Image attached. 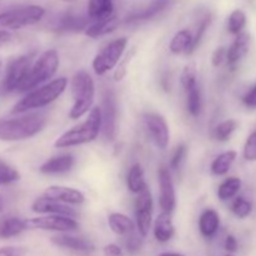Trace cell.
Segmentation results:
<instances>
[{"instance_id":"1","label":"cell","mask_w":256,"mask_h":256,"mask_svg":"<svg viewBox=\"0 0 256 256\" xmlns=\"http://www.w3.org/2000/svg\"><path fill=\"white\" fill-rule=\"evenodd\" d=\"M102 129V118L100 106H94L86 119L72 129L62 132L54 142L56 149L80 146L95 142Z\"/></svg>"},{"instance_id":"2","label":"cell","mask_w":256,"mask_h":256,"mask_svg":"<svg viewBox=\"0 0 256 256\" xmlns=\"http://www.w3.org/2000/svg\"><path fill=\"white\" fill-rule=\"evenodd\" d=\"M48 124L45 112H30L19 118L0 120L2 142H22L30 139L44 130Z\"/></svg>"},{"instance_id":"3","label":"cell","mask_w":256,"mask_h":256,"mask_svg":"<svg viewBox=\"0 0 256 256\" xmlns=\"http://www.w3.org/2000/svg\"><path fill=\"white\" fill-rule=\"evenodd\" d=\"M68 84H69V82L65 76L52 79V82L26 92V95L14 105L12 112V114H24L30 110L42 109V108L48 106L64 94Z\"/></svg>"},{"instance_id":"4","label":"cell","mask_w":256,"mask_h":256,"mask_svg":"<svg viewBox=\"0 0 256 256\" xmlns=\"http://www.w3.org/2000/svg\"><path fill=\"white\" fill-rule=\"evenodd\" d=\"M72 106L69 112L72 120H79L92 110L95 100V82L86 70H79L72 76Z\"/></svg>"},{"instance_id":"5","label":"cell","mask_w":256,"mask_h":256,"mask_svg":"<svg viewBox=\"0 0 256 256\" xmlns=\"http://www.w3.org/2000/svg\"><path fill=\"white\" fill-rule=\"evenodd\" d=\"M60 65L59 54L55 49H49L42 52L32 65L29 74L20 85L18 92H29L46 82H52L58 72Z\"/></svg>"},{"instance_id":"6","label":"cell","mask_w":256,"mask_h":256,"mask_svg":"<svg viewBox=\"0 0 256 256\" xmlns=\"http://www.w3.org/2000/svg\"><path fill=\"white\" fill-rule=\"evenodd\" d=\"M45 9L39 5H28V6L16 8L0 14V29L16 30L22 28L30 26L44 18Z\"/></svg>"},{"instance_id":"7","label":"cell","mask_w":256,"mask_h":256,"mask_svg":"<svg viewBox=\"0 0 256 256\" xmlns=\"http://www.w3.org/2000/svg\"><path fill=\"white\" fill-rule=\"evenodd\" d=\"M128 46V38L122 36L108 42L94 56L92 62V70L96 75L102 76L112 72L118 64H120Z\"/></svg>"},{"instance_id":"8","label":"cell","mask_w":256,"mask_h":256,"mask_svg":"<svg viewBox=\"0 0 256 256\" xmlns=\"http://www.w3.org/2000/svg\"><path fill=\"white\" fill-rule=\"evenodd\" d=\"M29 229H39L45 232H55L59 234L76 232L79 229V222L75 218L65 215H42L26 220Z\"/></svg>"},{"instance_id":"9","label":"cell","mask_w":256,"mask_h":256,"mask_svg":"<svg viewBox=\"0 0 256 256\" xmlns=\"http://www.w3.org/2000/svg\"><path fill=\"white\" fill-rule=\"evenodd\" d=\"M34 62V54H25L15 58L8 64L4 78V89L6 92H14L19 89L20 85L29 74Z\"/></svg>"},{"instance_id":"10","label":"cell","mask_w":256,"mask_h":256,"mask_svg":"<svg viewBox=\"0 0 256 256\" xmlns=\"http://www.w3.org/2000/svg\"><path fill=\"white\" fill-rule=\"evenodd\" d=\"M154 200H152L150 188L146 186L135 200V225L136 230L142 238H146L152 229Z\"/></svg>"},{"instance_id":"11","label":"cell","mask_w":256,"mask_h":256,"mask_svg":"<svg viewBox=\"0 0 256 256\" xmlns=\"http://www.w3.org/2000/svg\"><path fill=\"white\" fill-rule=\"evenodd\" d=\"M145 129L155 146L160 150H165L170 142V130L166 120L158 112H146L142 116Z\"/></svg>"},{"instance_id":"12","label":"cell","mask_w":256,"mask_h":256,"mask_svg":"<svg viewBox=\"0 0 256 256\" xmlns=\"http://www.w3.org/2000/svg\"><path fill=\"white\" fill-rule=\"evenodd\" d=\"M102 132L106 140H114L116 135L118 122V104L116 96L112 90L106 89L102 96Z\"/></svg>"},{"instance_id":"13","label":"cell","mask_w":256,"mask_h":256,"mask_svg":"<svg viewBox=\"0 0 256 256\" xmlns=\"http://www.w3.org/2000/svg\"><path fill=\"white\" fill-rule=\"evenodd\" d=\"M158 178H159L160 190L159 205L162 212L172 214L176 206V192H175V185L169 166L162 165L158 172Z\"/></svg>"},{"instance_id":"14","label":"cell","mask_w":256,"mask_h":256,"mask_svg":"<svg viewBox=\"0 0 256 256\" xmlns=\"http://www.w3.org/2000/svg\"><path fill=\"white\" fill-rule=\"evenodd\" d=\"M42 196L59 202L65 205H82L85 202V195L79 189L64 185H52L46 188Z\"/></svg>"},{"instance_id":"15","label":"cell","mask_w":256,"mask_h":256,"mask_svg":"<svg viewBox=\"0 0 256 256\" xmlns=\"http://www.w3.org/2000/svg\"><path fill=\"white\" fill-rule=\"evenodd\" d=\"M32 210L42 215H65V216L76 218L78 212L69 205L62 204L59 202L40 196L32 204Z\"/></svg>"},{"instance_id":"16","label":"cell","mask_w":256,"mask_h":256,"mask_svg":"<svg viewBox=\"0 0 256 256\" xmlns=\"http://www.w3.org/2000/svg\"><path fill=\"white\" fill-rule=\"evenodd\" d=\"M52 242L58 248L76 252H84V254H90L95 250V245L90 240L85 239V238L74 236V235H70L69 232L55 235L52 238Z\"/></svg>"},{"instance_id":"17","label":"cell","mask_w":256,"mask_h":256,"mask_svg":"<svg viewBox=\"0 0 256 256\" xmlns=\"http://www.w3.org/2000/svg\"><path fill=\"white\" fill-rule=\"evenodd\" d=\"M75 165L72 154H60L50 158L39 166V172L45 175H62L72 172Z\"/></svg>"},{"instance_id":"18","label":"cell","mask_w":256,"mask_h":256,"mask_svg":"<svg viewBox=\"0 0 256 256\" xmlns=\"http://www.w3.org/2000/svg\"><path fill=\"white\" fill-rule=\"evenodd\" d=\"M250 46V35L248 32H242L235 38L232 44L230 45L226 52V62L229 68L232 70L236 68V65L246 56L249 52Z\"/></svg>"},{"instance_id":"19","label":"cell","mask_w":256,"mask_h":256,"mask_svg":"<svg viewBox=\"0 0 256 256\" xmlns=\"http://www.w3.org/2000/svg\"><path fill=\"white\" fill-rule=\"evenodd\" d=\"M152 232L156 242H170L175 235V226L172 222V214L162 212L156 218H155L154 225H152Z\"/></svg>"},{"instance_id":"20","label":"cell","mask_w":256,"mask_h":256,"mask_svg":"<svg viewBox=\"0 0 256 256\" xmlns=\"http://www.w3.org/2000/svg\"><path fill=\"white\" fill-rule=\"evenodd\" d=\"M199 232L205 239H212L220 229V215L214 209H205L198 222Z\"/></svg>"},{"instance_id":"21","label":"cell","mask_w":256,"mask_h":256,"mask_svg":"<svg viewBox=\"0 0 256 256\" xmlns=\"http://www.w3.org/2000/svg\"><path fill=\"white\" fill-rule=\"evenodd\" d=\"M108 224L112 232L118 236H128L136 232V225L128 215L122 212H112L108 216Z\"/></svg>"},{"instance_id":"22","label":"cell","mask_w":256,"mask_h":256,"mask_svg":"<svg viewBox=\"0 0 256 256\" xmlns=\"http://www.w3.org/2000/svg\"><path fill=\"white\" fill-rule=\"evenodd\" d=\"M88 19L72 12L62 15L55 24L54 30L56 32H80L88 29Z\"/></svg>"},{"instance_id":"23","label":"cell","mask_w":256,"mask_h":256,"mask_svg":"<svg viewBox=\"0 0 256 256\" xmlns=\"http://www.w3.org/2000/svg\"><path fill=\"white\" fill-rule=\"evenodd\" d=\"M118 26H119V19H118L116 15L112 14V16L106 18V19L98 20V22H94L92 24H90L89 26H88V29L85 30V34L89 38L96 39V38L110 34V32H114Z\"/></svg>"},{"instance_id":"24","label":"cell","mask_w":256,"mask_h":256,"mask_svg":"<svg viewBox=\"0 0 256 256\" xmlns=\"http://www.w3.org/2000/svg\"><path fill=\"white\" fill-rule=\"evenodd\" d=\"M114 14V0H89L88 16L90 19L102 20Z\"/></svg>"},{"instance_id":"25","label":"cell","mask_w":256,"mask_h":256,"mask_svg":"<svg viewBox=\"0 0 256 256\" xmlns=\"http://www.w3.org/2000/svg\"><path fill=\"white\" fill-rule=\"evenodd\" d=\"M28 229H29V226H28L26 220H22L16 216L6 218L0 222V238L2 239H10V238L18 236Z\"/></svg>"},{"instance_id":"26","label":"cell","mask_w":256,"mask_h":256,"mask_svg":"<svg viewBox=\"0 0 256 256\" xmlns=\"http://www.w3.org/2000/svg\"><path fill=\"white\" fill-rule=\"evenodd\" d=\"M126 186L130 192L136 195L140 194L148 186L144 169L138 162L129 169V172L126 175Z\"/></svg>"},{"instance_id":"27","label":"cell","mask_w":256,"mask_h":256,"mask_svg":"<svg viewBox=\"0 0 256 256\" xmlns=\"http://www.w3.org/2000/svg\"><path fill=\"white\" fill-rule=\"evenodd\" d=\"M236 152L235 150H228V152H222V154L218 155L212 162V175H216V176H224L229 172L230 168L232 166L234 162L236 160Z\"/></svg>"},{"instance_id":"28","label":"cell","mask_w":256,"mask_h":256,"mask_svg":"<svg viewBox=\"0 0 256 256\" xmlns=\"http://www.w3.org/2000/svg\"><path fill=\"white\" fill-rule=\"evenodd\" d=\"M192 34L190 30L182 29L178 32L176 34L172 36V42H170L169 50L172 54L180 55V54H188L192 48Z\"/></svg>"},{"instance_id":"29","label":"cell","mask_w":256,"mask_h":256,"mask_svg":"<svg viewBox=\"0 0 256 256\" xmlns=\"http://www.w3.org/2000/svg\"><path fill=\"white\" fill-rule=\"evenodd\" d=\"M168 0H155L152 2L149 6H146L145 9L140 10V12H134L130 16H128L126 22H144V20H149L152 18H154L155 15H158L159 12H162V10L166 8Z\"/></svg>"},{"instance_id":"30","label":"cell","mask_w":256,"mask_h":256,"mask_svg":"<svg viewBox=\"0 0 256 256\" xmlns=\"http://www.w3.org/2000/svg\"><path fill=\"white\" fill-rule=\"evenodd\" d=\"M240 189H242V180L236 176H230L225 179L218 188V198L222 202H230L236 198Z\"/></svg>"},{"instance_id":"31","label":"cell","mask_w":256,"mask_h":256,"mask_svg":"<svg viewBox=\"0 0 256 256\" xmlns=\"http://www.w3.org/2000/svg\"><path fill=\"white\" fill-rule=\"evenodd\" d=\"M185 94H186V109L189 114L194 118L199 116L202 108V90H200L199 84L190 88L189 90L185 92Z\"/></svg>"},{"instance_id":"32","label":"cell","mask_w":256,"mask_h":256,"mask_svg":"<svg viewBox=\"0 0 256 256\" xmlns=\"http://www.w3.org/2000/svg\"><path fill=\"white\" fill-rule=\"evenodd\" d=\"M245 26H246V14L242 9H235L228 19V32L238 36L244 32L242 30Z\"/></svg>"},{"instance_id":"33","label":"cell","mask_w":256,"mask_h":256,"mask_svg":"<svg viewBox=\"0 0 256 256\" xmlns=\"http://www.w3.org/2000/svg\"><path fill=\"white\" fill-rule=\"evenodd\" d=\"M238 128V122L234 119H226L216 125L214 129V138L219 142H228Z\"/></svg>"},{"instance_id":"34","label":"cell","mask_w":256,"mask_h":256,"mask_svg":"<svg viewBox=\"0 0 256 256\" xmlns=\"http://www.w3.org/2000/svg\"><path fill=\"white\" fill-rule=\"evenodd\" d=\"M20 180V172L8 162L0 160V185H9Z\"/></svg>"},{"instance_id":"35","label":"cell","mask_w":256,"mask_h":256,"mask_svg":"<svg viewBox=\"0 0 256 256\" xmlns=\"http://www.w3.org/2000/svg\"><path fill=\"white\" fill-rule=\"evenodd\" d=\"M232 212L239 219H245L252 212V204L242 196H236L232 204Z\"/></svg>"},{"instance_id":"36","label":"cell","mask_w":256,"mask_h":256,"mask_svg":"<svg viewBox=\"0 0 256 256\" xmlns=\"http://www.w3.org/2000/svg\"><path fill=\"white\" fill-rule=\"evenodd\" d=\"M180 82H182L184 92H186L190 88L195 86L198 84V72L194 64H189L184 68L182 76H180Z\"/></svg>"},{"instance_id":"37","label":"cell","mask_w":256,"mask_h":256,"mask_svg":"<svg viewBox=\"0 0 256 256\" xmlns=\"http://www.w3.org/2000/svg\"><path fill=\"white\" fill-rule=\"evenodd\" d=\"M210 22H212V16H210V15H206L205 18H202V22H199V26H198L196 32L192 34V48H190L189 52H188V55L192 54V52L198 49V46H199L200 42H202V38H204L205 32H206L208 28H209Z\"/></svg>"},{"instance_id":"38","label":"cell","mask_w":256,"mask_h":256,"mask_svg":"<svg viewBox=\"0 0 256 256\" xmlns=\"http://www.w3.org/2000/svg\"><path fill=\"white\" fill-rule=\"evenodd\" d=\"M188 156V146L185 144H180L175 148L174 152L172 155V159H170V169L172 170H179L182 169V166L184 165L185 160Z\"/></svg>"},{"instance_id":"39","label":"cell","mask_w":256,"mask_h":256,"mask_svg":"<svg viewBox=\"0 0 256 256\" xmlns=\"http://www.w3.org/2000/svg\"><path fill=\"white\" fill-rule=\"evenodd\" d=\"M125 249L128 250V252L130 254H136L142 250V244H144V238L136 232H132L130 235L125 236Z\"/></svg>"},{"instance_id":"40","label":"cell","mask_w":256,"mask_h":256,"mask_svg":"<svg viewBox=\"0 0 256 256\" xmlns=\"http://www.w3.org/2000/svg\"><path fill=\"white\" fill-rule=\"evenodd\" d=\"M242 155L246 162H256V130L248 136L245 142Z\"/></svg>"},{"instance_id":"41","label":"cell","mask_w":256,"mask_h":256,"mask_svg":"<svg viewBox=\"0 0 256 256\" xmlns=\"http://www.w3.org/2000/svg\"><path fill=\"white\" fill-rule=\"evenodd\" d=\"M226 52H228V49H225L224 46L218 48V49L212 52V66L219 68L222 62H226Z\"/></svg>"},{"instance_id":"42","label":"cell","mask_w":256,"mask_h":256,"mask_svg":"<svg viewBox=\"0 0 256 256\" xmlns=\"http://www.w3.org/2000/svg\"><path fill=\"white\" fill-rule=\"evenodd\" d=\"M26 249L20 246L0 248V256H25Z\"/></svg>"},{"instance_id":"43","label":"cell","mask_w":256,"mask_h":256,"mask_svg":"<svg viewBox=\"0 0 256 256\" xmlns=\"http://www.w3.org/2000/svg\"><path fill=\"white\" fill-rule=\"evenodd\" d=\"M242 102H244L245 106L255 109L256 108V84L246 92V94L244 95V96H242Z\"/></svg>"},{"instance_id":"44","label":"cell","mask_w":256,"mask_h":256,"mask_svg":"<svg viewBox=\"0 0 256 256\" xmlns=\"http://www.w3.org/2000/svg\"><path fill=\"white\" fill-rule=\"evenodd\" d=\"M224 248L229 254H234V252H238V248H239V244H238V240L234 235H228L226 239L224 242Z\"/></svg>"},{"instance_id":"45","label":"cell","mask_w":256,"mask_h":256,"mask_svg":"<svg viewBox=\"0 0 256 256\" xmlns=\"http://www.w3.org/2000/svg\"><path fill=\"white\" fill-rule=\"evenodd\" d=\"M104 256H124V252L122 248L116 244H108L102 249Z\"/></svg>"},{"instance_id":"46","label":"cell","mask_w":256,"mask_h":256,"mask_svg":"<svg viewBox=\"0 0 256 256\" xmlns=\"http://www.w3.org/2000/svg\"><path fill=\"white\" fill-rule=\"evenodd\" d=\"M10 39H12V34H10L8 30L0 29V46H2L4 44H6Z\"/></svg>"},{"instance_id":"47","label":"cell","mask_w":256,"mask_h":256,"mask_svg":"<svg viewBox=\"0 0 256 256\" xmlns=\"http://www.w3.org/2000/svg\"><path fill=\"white\" fill-rule=\"evenodd\" d=\"M159 256H184L182 254H179V252H162Z\"/></svg>"},{"instance_id":"48","label":"cell","mask_w":256,"mask_h":256,"mask_svg":"<svg viewBox=\"0 0 256 256\" xmlns=\"http://www.w3.org/2000/svg\"><path fill=\"white\" fill-rule=\"evenodd\" d=\"M2 209H4V202H2V199L0 198V212H2Z\"/></svg>"},{"instance_id":"49","label":"cell","mask_w":256,"mask_h":256,"mask_svg":"<svg viewBox=\"0 0 256 256\" xmlns=\"http://www.w3.org/2000/svg\"><path fill=\"white\" fill-rule=\"evenodd\" d=\"M62 2H76V0H62Z\"/></svg>"},{"instance_id":"50","label":"cell","mask_w":256,"mask_h":256,"mask_svg":"<svg viewBox=\"0 0 256 256\" xmlns=\"http://www.w3.org/2000/svg\"><path fill=\"white\" fill-rule=\"evenodd\" d=\"M2 58H0V72H2Z\"/></svg>"},{"instance_id":"51","label":"cell","mask_w":256,"mask_h":256,"mask_svg":"<svg viewBox=\"0 0 256 256\" xmlns=\"http://www.w3.org/2000/svg\"><path fill=\"white\" fill-rule=\"evenodd\" d=\"M225 256H232V254H228V255H225Z\"/></svg>"}]
</instances>
